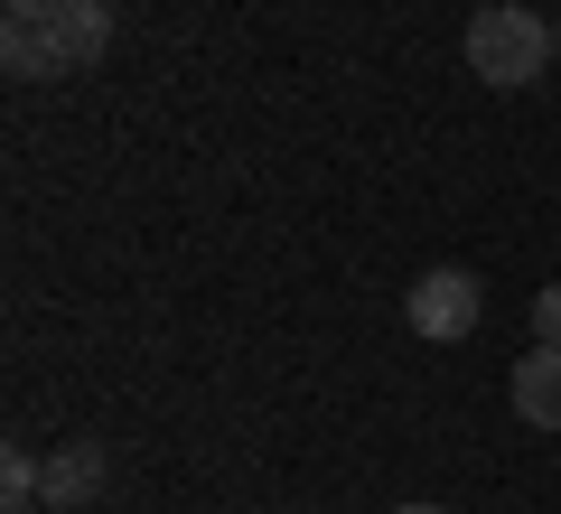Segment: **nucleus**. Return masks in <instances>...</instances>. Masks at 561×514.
Masks as SVG:
<instances>
[{"label":"nucleus","instance_id":"f257e3e1","mask_svg":"<svg viewBox=\"0 0 561 514\" xmlns=\"http://www.w3.org/2000/svg\"><path fill=\"white\" fill-rule=\"evenodd\" d=\"M561 57V38H552V20L542 10H524V0H486L478 20H468V76H486V84H534L542 66Z\"/></svg>","mask_w":561,"mask_h":514},{"label":"nucleus","instance_id":"f03ea898","mask_svg":"<svg viewBox=\"0 0 561 514\" xmlns=\"http://www.w3.org/2000/svg\"><path fill=\"white\" fill-rule=\"evenodd\" d=\"M402 318H412V336H431V346H459V336H478V318H486V290H478V272L440 262V272H421V281H412Z\"/></svg>","mask_w":561,"mask_h":514},{"label":"nucleus","instance_id":"7ed1b4c3","mask_svg":"<svg viewBox=\"0 0 561 514\" xmlns=\"http://www.w3.org/2000/svg\"><path fill=\"white\" fill-rule=\"evenodd\" d=\"M47 57H57V76H84V66H103V47H113V0H57L38 20Z\"/></svg>","mask_w":561,"mask_h":514},{"label":"nucleus","instance_id":"20e7f679","mask_svg":"<svg viewBox=\"0 0 561 514\" xmlns=\"http://www.w3.org/2000/svg\"><path fill=\"white\" fill-rule=\"evenodd\" d=\"M113 487V449H103V439H66L57 458H47V477H38V495L57 514H76V505H94V495Z\"/></svg>","mask_w":561,"mask_h":514},{"label":"nucleus","instance_id":"39448f33","mask_svg":"<svg viewBox=\"0 0 561 514\" xmlns=\"http://www.w3.org/2000/svg\"><path fill=\"white\" fill-rule=\"evenodd\" d=\"M505 393H515L524 431H561V346H542V336H534V356L505 375Z\"/></svg>","mask_w":561,"mask_h":514},{"label":"nucleus","instance_id":"423d86ee","mask_svg":"<svg viewBox=\"0 0 561 514\" xmlns=\"http://www.w3.org/2000/svg\"><path fill=\"white\" fill-rule=\"evenodd\" d=\"M0 66H10L20 84H47V76H57V57H47L38 20H10V28H0Z\"/></svg>","mask_w":561,"mask_h":514},{"label":"nucleus","instance_id":"0eeeda50","mask_svg":"<svg viewBox=\"0 0 561 514\" xmlns=\"http://www.w3.org/2000/svg\"><path fill=\"white\" fill-rule=\"evenodd\" d=\"M38 477H47V458H28V449H10V458H0V495H10V514H20L28 495H38Z\"/></svg>","mask_w":561,"mask_h":514},{"label":"nucleus","instance_id":"6e6552de","mask_svg":"<svg viewBox=\"0 0 561 514\" xmlns=\"http://www.w3.org/2000/svg\"><path fill=\"white\" fill-rule=\"evenodd\" d=\"M534 336H542V346H561V281H552V290H534Z\"/></svg>","mask_w":561,"mask_h":514},{"label":"nucleus","instance_id":"1a4fd4ad","mask_svg":"<svg viewBox=\"0 0 561 514\" xmlns=\"http://www.w3.org/2000/svg\"><path fill=\"white\" fill-rule=\"evenodd\" d=\"M47 10H57V0H10V20H47Z\"/></svg>","mask_w":561,"mask_h":514},{"label":"nucleus","instance_id":"9d476101","mask_svg":"<svg viewBox=\"0 0 561 514\" xmlns=\"http://www.w3.org/2000/svg\"><path fill=\"white\" fill-rule=\"evenodd\" d=\"M393 514H440V505H393Z\"/></svg>","mask_w":561,"mask_h":514},{"label":"nucleus","instance_id":"9b49d317","mask_svg":"<svg viewBox=\"0 0 561 514\" xmlns=\"http://www.w3.org/2000/svg\"><path fill=\"white\" fill-rule=\"evenodd\" d=\"M20 514H28V505H20ZM47 514H57V505H47Z\"/></svg>","mask_w":561,"mask_h":514},{"label":"nucleus","instance_id":"f8f14e48","mask_svg":"<svg viewBox=\"0 0 561 514\" xmlns=\"http://www.w3.org/2000/svg\"><path fill=\"white\" fill-rule=\"evenodd\" d=\"M552 38H561V28H552Z\"/></svg>","mask_w":561,"mask_h":514}]
</instances>
